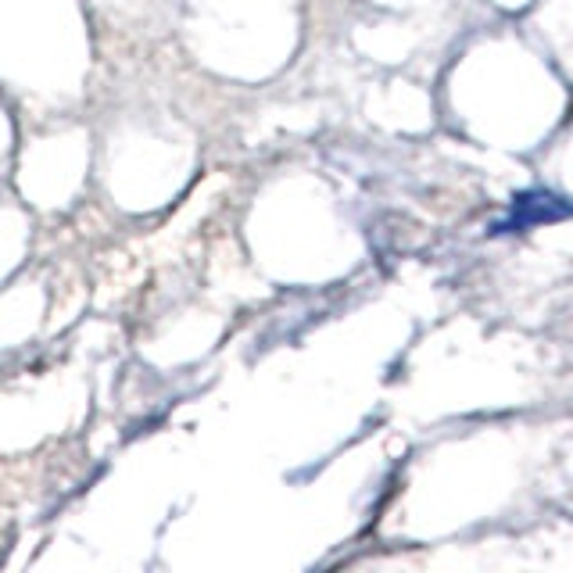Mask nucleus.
Returning a JSON list of instances; mask_svg holds the SVG:
<instances>
[{
	"label": "nucleus",
	"mask_w": 573,
	"mask_h": 573,
	"mask_svg": "<svg viewBox=\"0 0 573 573\" xmlns=\"http://www.w3.org/2000/svg\"><path fill=\"white\" fill-rule=\"evenodd\" d=\"M570 216V205H563L555 194L545 190H527L513 198V211L510 219L498 223V234H513V229H531V226H542V223H555V219H566Z\"/></svg>",
	"instance_id": "f257e3e1"
}]
</instances>
